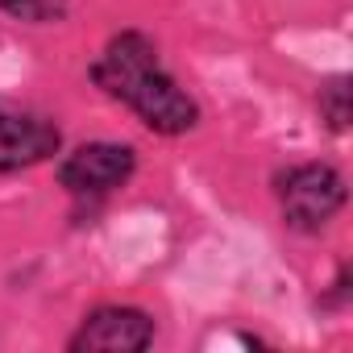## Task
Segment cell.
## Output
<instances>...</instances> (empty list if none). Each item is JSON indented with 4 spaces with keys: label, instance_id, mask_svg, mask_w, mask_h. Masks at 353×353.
<instances>
[{
    "label": "cell",
    "instance_id": "obj_1",
    "mask_svg": "<svg viewBox=\"0 0 353 353\" xmlns=\"http://www.w3.org/2000/svg\"><path fill=\"white\" fill-rule=\"evenodd\" d=\"M88 79L158 137H183L200 125L196 96L166 71L158 42L145 30H117L88 63Z\"/></svg>",
    "mask_w": 353,
    "mask_h": 353
},
{
    "label": "cell",
    "instance_id": "obj_2",
    "mask_svg": "<svg viewBox=\"0 0 353 353\" xmlns=\"http://www.w3.org/2000/svg\"><path fill=\"white\" fill-rule=\"evenodd\" d=\"M270 183L283 225L299 237H320V229H328L349 204V183L332 162H291L274 170Z\"/></svg>",
    "mask_w": 353,
    "mask_h": 353
},
{
    "label": "cell",
    "instance_id": "obj_3",
    "mask_svg": "<svg viewBox=\"0 0 353 353\" xmlns=\"http://www.w3.org/2000/svg\"><path fill=\"white\" fill-rule=\"evenodd\" d=\"M137 174V150L129 141H83L67 150L54 166L59 188L75 204H100L117 196Z\"/></svg>",
    "mask_w": 353,
    "mask_h": 353
},
{
    "label": "cell",
    "instance_id": "obj_4",
    "mask_svg": "<svg viewBox=\"0 0 353 353\" xmlns=\"http://www.w3.org/2000/svg\"><path fill=\"white\" fill-rule=\"evenodd\" d=\"M154 316L133 303H100L67 336L71 353H145L154 345Z\"/></svg>",
    "mask_w": 353,
    "mask_h": 353
},
{
    "label": "cell",
    "instance_id": "obj_5",
    "mask_svg": "<svg viewBox=\"0 0 353 353\" xmlns=\"http://www.w3.org/2000/svg\"><path fill=\"white\" fill-rule=\"evenodd\" d=\"M63 154V129L46 112L0 104V174H17Z\"/></svg>",
    "mask_w": 353,
    "mask_h": 353
},
{
    "label": "cell",
    "instance_id": "obj_6",
    "mask_svg": "<svg viewBox=\"0 0 353 353\" xmlns=\"http://www.w3.org/2000/svg\"><path fill=\"white\" fill-rule=\"evenodd\" d=\"M349 83L353 79L341 71V75H328L320 83V92H316V112L328 125V133H336V137H345L349 133V121H353V88Z\"/></svg>",
    "mask_w": 353,
    "mask_h": 353
},
{
    "label": "cell",
    "instance_id": "obj_7",
    "mask_svg": "<svg viewBox=\"0 0 353 353\" xmlns=\"http://www.w3.org/2000/svg\"><path fill=\"white\" fill-rule=\"evenodd\" d=\"M0 13H9L26 26H54L67 17V0H0Z\"/></svg>",
    "mask_w": 353,
    "mask_h": 353
},
{
    "label": "cell",
    "instance_id": "obj_8",
    "mask_svg": "<svg viewBox=\"0 0 353 353\" xmlns=\"http://www.w3.org/2000/svg\"><path fill=\"white\" fill-rule=\"evenodd\" d=\"M349 291H353V270H349V262H341L336 266V279H332V291L320 295V307L324 312H341L349 303Z\"/></svg>",
    "mask_w": 353,
    "mask_h": 353
}]
</instances>
